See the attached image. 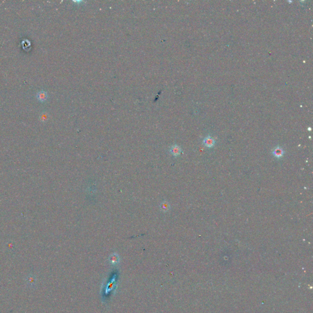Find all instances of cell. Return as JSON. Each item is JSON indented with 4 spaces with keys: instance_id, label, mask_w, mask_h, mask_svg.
<instances>
[{
    "instance_id": "7a4b0ae2",
    "label": "cell",
    "mask_w": 313,
    "mask_h": 313,
    "mask_svg": "<svg viewBox=\"0 0 313 313\" xmlns=\"http://www.w3.org/2000/svg\"><path fill=\"white\" fill-rule=\"evenodd\" d=\"M171 209V206L167 201H163L160 204V209L164 213H167Z\"/></svg>"
},
{
    "instance_id": "3957f363",
    "label": "cell",
    "mask_w": 313,
    "mask_h": 313,
    "mask_svg": "<svg viewBox=\"0 0 313 313\" xmlns=\"http://www.w3.org/2000/svg\"><path fill=\"white\" fill-rule=\"evenodd\" d=\"M284 152L282 148H281L280 146H277L273 150L272 154L273 155L277 158H281L284 155Z\"/></svg>"
},
{
    "instance_id": "8992f818",
    "label": "cell",
    "mask_w": 313,
    "mask_h": 313,
    "mask_svg": "<svg viewBox=\"0 0 313 313\" xmlns=\"http://www.w3.org/2000/svg\"><path fill=\"white\" fill-rule=\"evenodd\" d=\"M118 260H119V257L118 255L116 254V253L112 255L111 257H110V261L113 262V263H116V262L118 261Z\"/></svg>"
},
{
    "instance_id": "6da1fadb",
    "label": "cell",
    "mask_w": 313,
    "mask_h": 313,
    "mask_svg": "<svg viewBox=\"0 0 313 313\" xmlns=\"http://www.w3.org/2000/svg\"><path fill=\"white\" fill-rule=\"evenodd\" d=\"M182 149L180 146L177 144H174L171 146L169 149V152L171 153L174 156H177L181 154Z\"/></svg>"
},
{
    "instance_id": "277c9868",
    "label": "cell",
    "mask_w": 313,
    "mask_h": 313,
    "mask_svg": "<svg viewBox=\"0 0 313 313\" xmlns=\"http://www.w3.org/2000/svg\"><path fill=\"white\" fill-rule=\"evenodd\" d=\"M215 140L210 136H207L203 140V144L208 148H212L215 144Z\"/></svg>"
},
{
    "instance_id": "5b68a950",
    "label": "cell",
    "mask_w": 313,
    "mask_h": 313,
    "mask_svg": "<svg viewBox=\"0 0 313 313\" xmlns=\"http://www.w3.org/2000/svg\"><path fill=\"white\" fill-rule=\"evenodd\" d=\"M47 97H48V95L47 93H45V92L43 91H40L38 94H37V98H38V99L40 100V102H45V101L47 99Z\"/></svg>"
}]
</instances>
